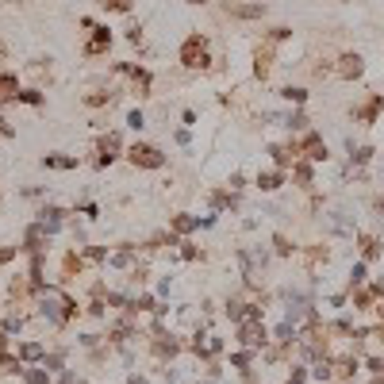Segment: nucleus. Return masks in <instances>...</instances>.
I'll return each instance as SVG.
<instances>
[{
	"label": "nucleus",
	"instance_id": "f257e3e1",
	"mask_svg": "<svg viewBox=\"0 0 384 384\" xmlns=\"http://www.w3.org/2000/svg\"><path fill=\"white\" fill-rule=\"evenodd\" d=\"M38 311H43L54 326H62V323H69L81 307H77V300L66 296V292H58V288H43V292H38Z\"/></svg>",
	"mask_w": 384,
	"mask_h": 384
},
{
	"label": "nucleus",
	"instance_id": "f03ea898",
	"mask_svg": "<svg viewBox=\"0 0 384 384\" xmlns=\"http://www.w3.org/2000/svg\"><path fill=\"white\" fill-rule=\"evenodd\" d=\"M181 66L192 69V73H208L211 69V47H208V38H204L200 31H192V35L181 43Z\"/></svg>",
	"mask_w": 384,
	"mask_h": 384
},
{
	"label": "nucleus",
	"instance_id": "7ed1b4c3",
	"mask_svg": "<svg viewBox=\"0 0 384 384\" xmlns=\"http://www.w3.org/2000/svg\"><path fill=\"white\" fill-rule=\"evenodd\" d=\"M127 162H131L134 169H162L165 154L158 150V146H150V143H134L131 150H127Z\"/></svg>",
	"mask_w": 384,
	"mask_h": 384
},
{
	"label": "nucleus",
	"instance_id": "20e7f679",
	"mask_svg": "<svg viewBox=\"0 0 384 384\" xmlns=\"http://www.w3.org/2000/svg\"><path fill=\"white\" fill-rule=\"evenodd\" d=\"M119 150H123V139H119L115 131L100 134V139H96V165H100V169H108V165L119 158Z\"/></svg>",
	"mask_w": 384,
	"mask_h": 384
},
{
	"label": "nucleus",
	"instance_id": "39448f33",
	"mask_svg": "<svg viewBox=\"0 0 384 384\" xmlns=\"http://www.w3.org/2000/svg\"><path fill=\"white\" fill-rule=\"evenodd\" d=\"M115 73L131 77V85H134V93H139V96H150V88H154V73H150L146 66H131V62H119V66H115Z\"/></svg>",
	"mask_w": 384,
	"mask_h": 384
},
{
	"label": "nucleus",
	"instance_id": "423d86ee",
	"mask_svg": "<svg viewBox=\"0 0 384 384\" xmlns=\"http://www.w3.org/2000/svg\"><path fill=\"white\" fill-rule=\"evenodd\" d=\"M239 342L246 346V350H261V346L269 342V331L261 319H246V323H239Z\"/></svg>",
	"mask_w": 384,
	"mask_h": 384
},
{
	"label": "nucleus",
	"instance_id": "0eeeda50",
	"mask_svg": "<svg viewBox=\"0 0 384 384\" xmlns=\"http://www.w3.org/2000/svg\"><path fill=\"white\" fill-rule=\"evenodd\" d=\"M108 50H112V27L96 23L93 35L85 38V47H81V54H85V58H100V54H108Z\"/></svg>",
	"mask_w": 384,
	"mask_h": 384
},
{
	"label": "nucleus",
	"instance_id": "6e6552de",
	"mask_svg": "<svg viewBox=\"0 0 384 384\" xmlns=\"http://www.w3.org/2000/svg\"><path fill=\"white\" fill-rule=\"evenodd\" d=\"M300 154H304L307 162H326V158H331L323 134H315V131H304V139H300Z\"/></svg>",
	"mask_w": 384,
	"mask_h": 384
},
{
	"label": "nucleus",
	"instance_id": "1a4fd4ad",
	"mask_svg": "<svg viewBox=\"0 0 384 384\" xmlns=\"http://www.w3.org/2000/svg\"><path fill=\"white\" fill-rule=\"evenodd\" d=\"M269 154H273L277 169H292V165L300 162V143H273V146H269Z\"/></svg>",
	"mask_w": 384,
	"mask_h": 384
},
{
	"label": "nucleus",
	"instance_id": "9d476101",
	"mask_svg": "<svg viewBox=\"0 0 384 384\" xmlns=\"http://www.w3.org/2000/svg\"><path fill=\"white\" fill-rule=\"evenodd\" d=\"M273 62H277V58H273V43H261V47L254 50V77H258V81H269Z\"/></svg>",
	"mask_w": 384,
	"mask_h": 384
},
{
	"label": "nucleus",
	"instance_id": "9b49d317",
	"mask_svg": "<svg viewBox=\"0 0 384 384\" xmlns=\"http://www.w3.org/2000/svg\"><path fill=\"white\" fill-rule=\"evenodd\" d=\"M335 73L342 77V81H357V77L365 73V58L361 54H342L338 58V66H335Z\"/></svg>",
	"mask_w": 384,
	"mask_h": 384
},
{
	"label": "nucleus",
	"instance_id": "f8f14e48",
	"mask_svg": "<svg viewBox=\"0 0 384 384\" xmlns=\"http://www.w3.org/2000/svg\"><path fill=\"white\" fill-rule=\"evenodd\" d=\"M47 239H50V230L43 227V223H31L27 235H23V250H27V254H43V250H47Z\"/></svg>",
	"mask_w": 384,
	"mask_h": 384
},
{
	"label": "nucleus",
	"instance_id": "ddd939ff",
	"mask_svg": "<svg viewBox=\"0 0 384 384\" xmlns=\"http://www.w3.org/2000/svg\"><path fill=\"white\" fill-rule=\"evenodd\" d=\"M381 112H384V96H381V93H373L361 108H354V119H361V123L369 127V123H376V115H381Z\"/></svg>",
	"mask_w": 384,
	"mask_h": 384
},
{
	"label": "nucleus",
	"instance_id": "4468645a",
	"mask_svg": "<svg viewBox=\"0 0 384 384\" xmlns=\"http://www.w3.org/2000/svg\"><path fill=\"white\" fill-rule=\"evenodd\" d=\"M227 16H235V19H261V16H265V4H242V0H227Z\"/></svg>",
	"mask_w": 384,
	"mask_h": 384
},
{
	"label": "nucleus",
	"instance_id": "2eb2a0df",
	"mask_svg": "<svg viewBox=\"0 0 384 384\" xmlns=\"http://www.w3.org/2000/svg\"><path fill=\"white\" fill-rule=\"evenodd\" d=\"M331 369H335V376H342V381H354L361 361H357L354 354H342V357H331Z\"/></svg>",
	"mask_w": 384,
	"mask_h": 384
},
{
	"label": "nucleus",
	"instance_id": "dca6fc26",
	"mask_svg": "<svg viewBox=\"0 0 384 384\" xmlns=\"http://www.w3.org/2000/svg\"><path fill=\"white\" fill-rule=\"evenodd\" d=\"M261 311H265V307H258V304H239V300H235V304H227V315L235 319V323H246V319H261Z\"/></svg>",
	"mask_w": 384,
	"mask_h": 384
},
{
	"label": "nucleus",
	"instance_id": "f3484780",
	"mask_svg": "<svg viewBox=\"0 0 384 384\" xmlns=\"http://www.w3.org/2000/svg\"><path fill=\"white\" fill-rule=\"evenodd\" d=\"M16 100H19L16 73H4V69H0V104H16Z\"/></svg>",
	"mask_w": 384,
	"mask_h": 384
},
{
	"label": "nucleus",
	"instance_id": "a211bd4d",
	"mask_svg": "<svg viewBox=\"0 0 384 384\" xmlns=\"http://www.w3.org/2000/svg\"><path fill=\"white\" fill-rule=\"evenodd\" d=\"M357 246H361V261H376L384 254V246H381L376 235H357Z\"/></svg>",
	"mask_w": 384,
	"mask_h": 384
},
{
	"label": "nucleus",
	"instance_id": "6ab92c4d",
	"mask_svg": "<svg viewBox=\"0 0 384 384\" xmlns=\"http://www.w3.org/2000/svg\"><path fill=\"white\" fill-rule=\"evenodd\" d=\"M254 184H258L261 192H277L280 184H285V169H265V173H258V181H254Z\"/></svg>",
	"mask_w": 384,
	"mask_h": 384
},
{
	"label": "nucleus",
	"instance_id": "aec40b11",
	"mask_svg": "<svg viewBox=\"0 0 384 384\" xmlns=\"http://www.w3.org/2000/svg\"><path fill=\"white\" fill-rule=\"evenodd\" d=\"M192 350H196V354L200 357H215L223 350V342L219 338H211V335H196V342H192Z\"/></svg>",
	"mask_w": 384,
	"mask_h": 384
},
{
	"label": "nucleus",
	"instance_id": "412c9836",
	"mask_svg": "<svg viewBox=\"0 0 384 384\" xmlns=\"http://www.w3.org/2000/svg\"><path fill=\"white\" fill-rule=\"evenodd\" d=\"M62 219H66V211H62V208H43V211H38V223H43L50 235H54V230H62Z\"/></svg>",
	"mask_w": 384,
	"mask_h": 384
},
{
	"label": "nucleus",
	"instance_id": "4be33fe9",
	"mask_svg": "<svg viewBox=\"0 0 384 384\" xmlns=\"http://www.w3.org/2000/svg\"><path fill=\"white\" fill-rule=\"evenodd\" d=\"M211 208H215V211H223V208L235 211V208H239V192H235V189H230V192H211Z\"/></svg>",
	"mask_w": 384,
	"mask_h": 384
},
{
	"label": "nucleus",
	"instance_id": "5701e85b",
	"mask_svg": "<svg viewBox=\"0 0 384 384\" xmlns=\"http://www.w3.org/2000/svg\"><path fill=\"white\" fill-rule=\"evenodd\" d=\"M112 100H115L112 88H93V93H85V104L88 108H104V104H112Z\"/></svg>",
	"mask_w": 384,
	"mask_h": 384
},
{
	"label": "nucleus",
	"instance_id": "b1692460",
	"mask_svg": "<svg viewBox=\"0 0 384 384\" xmlns=\"http://www.w3.org/2000/svg\"><path fill=\"white\" fill-rule=\"evenodd\" d=\"M169 227H173V235H192V230L200 227V219H192V215H173Z\"/></svg>",
	"mask_w": 384,
	"mask_h": 384
},
{
	"label": "nucleus",
	"instance_id": "393cba45",
	"mask_svg": "<svg viewBox=\"0 0 384 384\" xmlns=\"http://www.w3.org/2000/svg\"><path fill=\"white\" fill-rule=\"evenodd\" d=\"M292 177H296L300 189H311V177H315V173H311V162H296L292 165Z\"/></svg>",
	"mask_w": 384,
	"mask_h": 384
},
{
	"label": "nucleus",
	"instance_id": "a878e982",
	"mask_svg": "<svg viewBox=\"0 0 384 384\" xmlns=\"http://www.w3.org/2000/svg\"><path fill=\"white\" fill-rule=\"evenodd\" d=\"M43 357H47V350H43L38 342H23V346H19V361H43Z\"/></svg>",
	"mask_w": 384,
	"mask_h": 384
},
{
	"label": "nucleus",
	"instance_id": "bb28decb",
	"mask_svg": "<svg viewBox=\"0 0 384 384\" xmlns=\"http://www.w3.org/2000/svg\"><path fill=\"white\" fill-rule=\"evenodd\" d=\"M43 165H47V169H77V158H62V154H47V158H43Z\"/></svg>",
	"mask_w": 384,
	"mask_h": 384
},
{
	"label": "nucleus",
	"instance_id": "cd10ccee",
	"mask_svg": "<svg viewBox=\"0 0 384 384\" xmlns=\"http://www.w3.org/2000/svg\"><path fill=\"white\" fill-rule=\"evenodd\" d=\"M280 96H285L288 104H296V108L307 104V88H296V85H285V88H280Z\"/></svg>",
	"mask_w": 384,
	"mask_h": 384
},
{
	"label": "nucleus",
	"instance_id": "c85d7f7f",
	"mask_svg": "<svg viewBox=\"0 0 384 384\" xmlns=\"http://www.w3.org/2000/svg\"><path fill=\"white\" fill-rule=\"evenodd\" d=\"M373 154H376L373 146H354V143H350V165H365Z\"/></svg>",
	"mask_w": 384,
	"mask_h": 384
},
{
	"label": "nucleus",
	"instance_id": "c756f323",
	"mask_svg": "<svg viewBox=\"0 0 384 384\" xmlns=\"http://www.w3.org/2000/svg\"><path fill=\"white\" fill-rule=\"evenodd\" d=\"M131 261H134L131 246H123V250H115L112 258H108V265H115V269H131Z\"/></svg>",
	"mask_w": 384,
	"mask_h": 384
},
{
	"label": "nucleus",
	"instance_id": "7c9ffc66",
	"mask_svg": "<svg viewBox=\"0 0 384 384\" xmlns=\"http://www.w3.org/2000/svg\"><path fill=\"white\" fill-rule=\"evenodd\" d=\"M307 123H311V119H307L304 112H292V115H285V127H288V131H311V127H307Z\"/></svg>",
	"mask_w": 384,
	"mask_h": 384
},
{
	"label": "nucleus",
	"instance_id": "2f4dec72",
	"mask_svg": "<svg viewBox=\"0 0 384 384\" xmlns=\"http://www.w3.org/2000/svg\"><path fill=\"white\" fill-rule=\"evenodd\" d=\"M62 269H66V277H81V273H85V261L77 258V254H66V261H62Z\"/></svg>",
	"mask_w": 384,
	"mask_h": 384
},
{
	"label": "nucleus",
	"instance_id": "473e14b6",
	"mask_svg": "<svg viewBox=\"0 0 384 384\" xmlns=\"http://www.w3.org/2000/svg\"><path fill=\"white\" fill-rule=\"evenodd\" d=\"M100 8H108V12H119V16H127V12L134 8V0H96Z\"/></svg>",
	"mask_w": 384,
	"mask_h": 384
},
{
	"label": "nucleus",
	"instance_id": "72a5a7b5",
	"mask_svg": "<svg viewBox=\"0 0 384 384\" xmlns=\"http://www.w3.org/2000/svg\"><path fill=\"white\" fill-rule=\"evenodd\" d=\"M311 376H315V381H331V376H335V369H331V361H326V357H319V361L311 365Z\"/></svg>",
	"mask_w": 384,
	"mask_h": 384
},
{
	"label": "nucleus",
	"instance_id": "f704fd0d",
	"mask_svg": "<svg viewBox=\"0 0 384 384\" xmlns=\"http://www.w3.org/2000/svg\"><path fill=\"white\" fill-rule=\"evenodd\" d=\"M19 104L38 108V104H43V93H38V88H19Z\"/></svg>",
	"mask_w": 384,
	"mask_h": 384
},
{
	"label": "nucleus",
	"instance_id": "c9c22d12",
	"mask_svg": "<svg viewBox=\"0 0 384 384\" xmlns=\"http://www.w3.org/2000/svg\"><path fill=\"white\" fill-rule=\"evenodd\" d=\"M23 381L27 384H50V373L47 369H23Z\"/></svg>",
	"mask_w": 384,
	"mask_h": 384
},
{
	"label": "nucleus",
	"instance_id": "e433bc0d",
	"mask_svg": "<svg viewBox=\"0 0 384 384\" xmlns=\"http://www.w3.org/2000/svg\"><path fill=\"white\" fill-rule=\"evenodd\" d=\"M131 335H134V326H131V323H119V326L112 331V342H115V346H123Z\"/></svg>",
	"mask_w": 384,
	"mask_h": 384
},
{
	"label": "nucleus",
	"instance_id": "4c0bfd02",
	"mask_svg": "<svg viewBox=\"0 0 384 384\" xmlns=\"http://www.w3.org/2000/svg\"><path fill=\"white\" fill-rule=\"evenodd\" d=\"M365 277H369V273H365V261H357V265L350 269V288H361Z\"/></svg>",
	"mask_w": 384,
	"mask_h": 384
},
{
	"label": "nucleus",
	"instance_id": "58836bf2",
	"mask_svg": "<svg viewBox=\"0 0 384 384\" xmlns=\"http://www.w3.org/2000/svg\"><path fill=\"white\" fill-rule=\"evenodd\" d=\"M0 373H23V369H19V357L0 354Z\"/></svg>",
	"mask_w": 384,
	"mask_h": 384
},
{
	"label": "nucleus",
	"instance_id": "ea45409f",
	"mask_svg": "<svg viewBox=\"0 0 384 384\" xmlns=\"http://www.w3.org/2000/svg\"><path fill=\"white\" fill-rule=\"evenodd\" d=\"M273 246H277L280 258H292V254H296V246H292V242H288L285 235H277V239H273Z\"/></svg>",
	"mask_w": 384,
	"mask_h": 384
},
{
	"label": "nucleus",
	"instance_id": "a19ab883",
	"mask_svg": "<svg viewBox=\"0 0 384 384\" xmlns=\"http://www.w3.org/2000/svg\"><path fill=\"white\" fill-rule=\"evenodd\" d=\"M285 38H292V31H288V27H273L265 43H273V47H277V43H285Z\"/></svg>",
	"mask_w": 384,
	"mask_h": 384
},
{
	"label": "nucleus",
	"instance_id": "79ce46f5",
	"mask_svg": "<svg viewBox=\"0 0 384 384\" xmlns=\"http://www.w3.org/2000/svg\"><path fill=\"white\" fill-rule=\"evenodd\" d=\"M177 246H181V258L184 261H196V258H200V250L192 246V242H177Z\"/></svg>",
	"mask_w": 384,
	"mask_h": 384
},
{
	"label": "nucleus",
	"instance_id": "37998d69",
	"mask_svg": "<svg viewBox=\"0 0 384 384\" xmlns=\"http://www.w3.org/2000/svg\"><path fill=\"white\" fill-rule=\"evenodd\" d=\"M250 357H254V350H242V354H235V357H230V365H235V369H246V365H250Z\"/></svg>",
	"mask_w": 384,
	"mask_h": 384
},
{
	"label": "nucleus",
	"instance_id": "c03bdc74",
	"mask_svg": "<svg viewBox=\"0 0 384 384\" xmlns=\"http://www.w3.org/2000/svg\"><path fill=\"white\" fill-rule=\"evenodd\" d=\"M85 258H88V261H108V250H100V246H85Z\"/></svg>",
	"mask_w": 384,
	"mask_h": 384
},
{
	"label": "nucleus",
	"instance_id": "a18cd8bd",
	"mask_svg": "<svg viewBox=\"0 0 384 384\" xmlns=\"http://www.w3.org/2000/svg\"><path fill=\"white\" fill-rule=\"evenodd\" d=\"M127 123H131V127H134V131H143V127H146V115H143V112H139V108H134V112H131V115H127Z\"/></svg>",
	"mask_w": 384,
	"mask_h": 384
},
{
	"label": "nucleus",
	"instance_id": "49530a36",
	"mask_svg": "<svg viewBox=\"0 0 384 384\" xmlns=\"http://www.w3.org/2000/svg\"><path fill=\"white\" fill-rule=\"evenodd\" d=\"M365 369H369V373H376V376H384V357H369V361H365Z\"/></svg>",
	"mask_w": 384,
	"mask_h": 384
},
{
	"label": "nucleus",
	"instance_id": "de8ad7c7",
	"mask_svg": "<svg viewBox=\"0 0 384 384\" xmlns=\"http://www.w3.org/2000/svg\"><path fill=\"white\" fill-rule=\"evenodd\" d=\"M16 254H19V246H0V265H8Z\"/></svg>",
	"mask_w": 384,
	"mask_h": 384
},
{
	"label": "nucleus",
	"instance_id": "09e8293b",
	"mask_svg": "<svg viewBox=\"0 0 384 384\" xmlns=\"http://www.w3.org/2000/svg\"><path fill=\"white\" fill-rule=\"evenodd\" d=\"M304 381H307V369H304V365H296L292 376H288V384H304Z\"/></svg>",
	"mask_w": 384,
	"mask_h": 384
},
{
	"label": "nucleus",
	"instance_id": "8fccbe9b",
	"mask_svg": "<svg viewBox=\"0 0 384 384\" xmlns=\"http://www.w3.org/2000/svg\"><path fill=\"white\" fill-rule=\"evenodd\" d=\"M19 326H23V319H19V315H8V319H4V331H8V335H16Z\"/></svg>",
	"mask_w": 384,
	"mask_h": 384
},
{
	"label": "nucleus",
	"instance_id": "3c124183",
	"mask_svg": "<svg viewBox=\"0 0 384 384\" xmlns=\"http://www.w3.org/2000/svg\"><path fill=\"white\" fill-rule=\"evenodd\" d=\"M43 361H47V369H54V373L62 369V354H50V357H43Z\"/></svg>",
	"mask_w": 384,
	"mask_h": 384
},
{
	"label": "nucleus",
	"instance_id": "603ef678",
	"mask_svg": "<svg viewBox=\"0 0 384 384\" xmlns=\"http://www.w3.org/2000/svg\"><path fill=\"white\" fill-rule=\"evenodd\" d=\"M127 43H134V47H139V43H143V27H131V31H127Z\"/></svg>",
	"mask_w": 384,
	"mask_h": 384
},
{
	"label": "nucleus",
	"instance_id": "864d4df0",
	"mask_svg": "<svg viewBox=\"0 0 384 384\" xmlns=\"http://www.w3.org/2000/svg\"><path fill=\"white\" fill-rule=\"evenodd\" d=\"M0 134H4V139H12V134H16V131H12V123L4 119V115H0Z\"/></svg>",
	"mask_w": 384,
	"mask_h": 384
},
{
	"label": "nucleus",
	"instance_id": "5fc2aeb1",
	"mask_svg": "<svg viewBox=\"0 0 384 384\" xmlns=\"http://www.w3.org/2000/svg\"><path fill=\"white\" fill-rule=\"evenodd\" d=\"M4 346H8V331H0V354H4Z\"/></svg>",
	"mask_w": 384,
	"mask_h": 384
},
{
	"label": "nucleus",
	"instance_id": "6e6d98bb",
	"mask_svg": "<svg viewBox=\"0 0 384 384\" xmlns=\"http://www.w3.org/2000/svg\"><path fill=\"white\" fill-rule=\"evenodd\" d=\"M62 384H81V381H77L73 373H66V376H62Z\"/></svg>",
	"mask_w": 384,
	"mask_h": 384
},
{
	"label": "nucleus",
	"instance_id": "4d7b16f0",
	"mask_svg": "<svg viewBox=\"0 0 384 384\" xmlns=\"http://www.w3.org/2000/svg\"><path fill=\"white\" fill-rule=\"evenodd\" d=\"M127 384H150V381H146V376H131Z\"/></svg>",
	"mask_w": 384,
	"mask_h": 384
},
{
	"label": "nucleus",
	"instance_id": "13d9d810",
	"mask_svg": "<svg viewBox=\"0 0 384 384\" xmlns=\"http://www.w3.org/2000/svg\"><path fill=\"white\" fill-rule=\"evenodd\" d=\"M184 4H208V0H184Z\"/></svg>",
	"mask_w": 384,
	"mask_h": 384
},
{
	"label": "nucleus",
	"instance_id": "bf43d9fd",
	"mask_svg": "<svg viewBox=\"0 0 384 384\" xmlns=\"http://www.w3.org/2000/svg\"><path fill=\"white\" fill-rule=\"evenodd\" d=\"M0 58H4V43H0Z\"/></svg>",
	"mask_w": 384,
	"mask_h": 384
}]
</instances>
